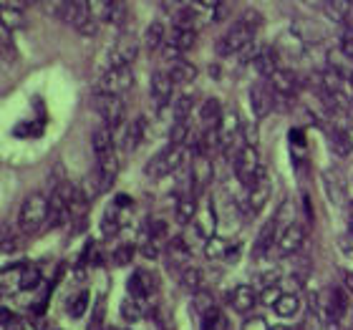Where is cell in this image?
<instances>
[{"label": "cell", "mask_w": 353, "mask_h": 330, "mask_svg": "<svg viewBox=\"0 0 353 330\" xmlns=\"http://www.w3.org/2000/svg\"><path fill=\"white\" fill-rule=\"evenodd\" d=\"M91 147H94L96 154V182L99 187L109 189L114 179L119 174V154H117V141H114V132L103 124L101 129H96L94 136H91Z\"/></svg>", "instance_id": "1"}, {"label": "cell", "mask_w": 353, "mask_h": 330, "mask_svg": "<svg viewBox=\"0 0 353 330\" xmlns=\"http://www.w3.org/2000/svg\"><path fill=\"white\" fill-rule=\"evenodd\" d=\"M48 214H51V199L46 197L43 192H30L18 209V220H15L18 232L26 237L38 235L48 225Z\"/></svg>", "instance_id": "2"}, {"label": "cell", "mask_w": 353, "mask_h": 330, "mask_svg": "<svg viewBox=\"0 0 353 330\" xmlns=\"http://www.w3.org/2000/svg\"><path fill=\"white\" fill-rule=\"evenodd\" d=\"M258 13H245L235 25H230L228 33L217 41V53L220 56H240L248 45L255 41V28H258Z\"/></svg>", "instance_id": "3"}, {"label": "cell", "mask_w": 353, "mask_h": 330, "mask_svg": "<svg viewBox=\"0 0 353 330\" xmlns=\"http://www.w3.org/2000/svg\"><path fill=\"white\" fill-rule=\"evenodd\" d=\"M184 162V144H170V147H164L162 152H157L149 164L144 167V174L149 179H162V176L172 174L176 169L182 167Z\"/></svg>", "instance_id": "4"}, {"label": "cell", "mask_w": 353, "mask_h": 330, "mask_svg": "<svg viewBox=\"0 0 353 330\" xmlns=\"http://www.w3.org/2000/svg\"><path fill=\"white\" fill-rule=\"evenodd\" d=\"M94 106H96V111H99V116L103 118V124L109 126L111 132L124 126L126 106H124V99H121V96L106 94V91H96Z\"/></svg>", "instance_id": "5"}, {"label": "cell", "mask_w": 353, "mask_h": 330, "mask_svg": "<svg viewBox=\"0 0 353 330\" xmlns=\"http://www.w3.org/2000/svg\"><path fill=\"white\" fill-rule=\"evenodd\" d=\"M270 192H272V182H270V174H268V169H260L258 179L248 187V197H245V217L250 220V217H258L260 212L265 209L268 205V199H270Z\"/></svg>", "instance_id": "6"}, {"label": "cell", "mask_w": 353, "mask_h": 330, "mask_svg": "<svg viewBox=\"0 0 353 330\" xmlns=\"http://www.w3.org/2000/svg\"><path fill=\"white\" fill-rule=\"evenodd\" d=\"M232 167H235L237 182L245 184V187H250V184L258 179L260 169H263V164H260L258 147L245 141V147L240 149V152L235 154V159H232Z\"/></svg>", "instance_id": "7"}, {"label": "cell", "mask_w": 353, "mask_h": 330, "mask_svg": "<svg viewBox=\"0 0 353 330\" xmlns=\"http://www.w3.org/2000/svg\"><path fill=\"white\" fill-rule=\"evenodd\" d=\"M86 6L96 21L106 25H121L129 15L126 0H86Z\"/></svg>", "instance_id": "8"}, {"label": "cell", "mask_w": 353, "mask_h": 330, "mask_svg": "<svg viewBox=\"0 0 353 330\" xmlns=\"http://www.w3.org/2000/svg\"><path fill=\"white\" fill-rule=\"evenodd\" d=\"M71 194H74V184H59L56 189L48 194L51 199V214H48V227H61L71 220Z\"/></svg>", "instance_id": "9"}, {"label": "cell", "mask_w": 353, "mask_h": 330, "mask_svg": "<svg viewBox=\"0 0 353 330\" xmlns=\"http://www.w3.org/2000/svg\"><path fill=\"white\" fill-rule=\"evenodd\" d=\"M197 43V28H187V25H174L167 36V43H164V56L172 61H176L182 53L192 51Z\"/></svg>", "instance_id": "10"}, {"label": "cell", "mask_w": 353, "mask_h": 330, "mask_svg": "<svg viewBox=\"0 0 353 330\" xmlns=\"http://www.w3.org/2000/svg\"><path fill=\"white\" fill-rule=\"evenodd\" d=\"M132 86H134V71H132V66L106 68V71L101 74V81H99V91H106V94H117V96H124Z\"/></svg>", "instance_id": "11"}, {"label": "cell", "mask_w": 353, "mask_h": 330, "mask_svg": "<svg viewBox=\"0 0 353 330\" xmlns=\"http://www.w3.org/2000/svg\"><path fill=\"white\" fill-rule=\"evenodd\" d=\"M275 103H278V99H275V91H272L270 81L252 83V88H250V106H252V114H255V118H265V116H268V114L275 109Z\"/></svg>", "instance_id": "12"}, {"label": "cell", "mask_w": 353, "mask_h": 330, "mask_svg": "<svg viewBox=\"0 0 353 330\" xmlns=\"http://www.w3.org/2000/svg\"><path fill=\"white\" fill-rule=\"evenodd\" d=\"M147 136V118L144 116H137L132 118L126 126H121V136H119V149L124 152V154H134L139 144L144 141Z\"/></svg>", "instance_id": "13"}, {"label": "cell", "mask_w": 353, "mask_h": 330, "mask_svg": "<svg viewBox=\"0 0 353 330\" xmlns=\"http://www.w3.org/2000/svg\"><path fill=\"white\" fill-rule=\"evenodd\" d=\"M137 51H139L137 41H134L132 36H121L117 43L109 48V53H106V68L132 66V61L137 59Z\"/></svg>", "instance_id": "14"}, {"label": "cell", "mask_w": 353, "mask_h": 330, "mask_svg": "<svg viewBox=\"0 0 353 330\" xmlns=\"http://www.w3.org/2000/svg\"><path fill=\"white\" fill-rule=\"evenodd\" d=\"M174 79L170 76V71L164 68V71H154L152 74V83H149V91H152V101H154L157 109H164L167 103L172 101V96H174Z\"/></svg>", "instance_id": "15"}, {"label": "cell", "mask_w": 353, "mask_h": 330, "mask_svg": "<svg viewBox=\"0 0 353 330\" xmlns=\"http://www.w3.org/2000/svg\"><path fill=\"white\" fill-rule=\"evenodd\" d=\"M303 243H305V227H303V222H290L285 229H280V237H278V252L283 257L288 255H295L298 249L303 247Z\"/></svg>", "instance_id": "16"}, {"label": "cell", "mask_w": 353, "mask_h": 330, "mask_svg": "<svg viewBox=\"0 0 353 330\" xmlns=\"http://www.w3.org/2000/svg\"><path fill=\"white\" fill-rule=\"evenodd\" d=\"M157 275L149 270H137L129 278V295H134L137 300H149L157 293Z\"/></svg>", "instance_id": "17"}, {"label": "cell", "mask_w": 353, "mask_h": 330, "mask_svg": "<svg viewBox=\"0 0 353 330\" xmlns=\"http://www.w3.org/2000/svg\"><path fill=\"white\" fill-rule=\"evenodd\" d=\"M212 179V162H210V156L205 152H197L194 156V162H192V169H190V182H192V192L197 194L202 192L210 184Z\"/></svg>", "instance_id": "18"}, {"label": "cell", "mask_w": 353, "mask_h": 330, "mask_svg": "<svg viewBox=\"0 0 353 330\" xmlns=\"http://www.w3.org/2000/svg\"><path fill=\"white\" fill-rule=\"evenodd\" d=\"M258 302H260V295L252 285H237L235 290L230 293V305H232V310H235V313H243V316L252 313Z\"/></svg>", "instance_id": "19"}, {"label": "cell", "mask_w": 353, "mask_h": 330, "mask_svg": "<svg viewBox=\"0 0 353 330\" xmlns=\"http://www.w3.org/2000/svg\"><path fill=\"white\" fill-rule=\"evenodd\" d=\"M268 81H270L272 91H275V99H293L295 91H298V79L288 68H278Z\"/></svg>", "instance_id": "20"}, {"label": "cell", "mask_w": 353, "mask_h": 330, "mask_svg": "<svg viewBox=\"0 0 353 330\" xmlns=\"http://www.w3.org/2000/svg\"><path fill=\"white\" fill-rule=\"evenodd\" d=\"M278 237H280V225L275 217H270V220L263 225V229L258 232V240H255V257L268 255V252L278 245Z\"/></svg>", "instance_id": "21"}, {"label": "cell", "mask_w": 353, "mask_h": 330, "mask_svg": "<svg viewBox=\"0 0 353 330\" xmlns=\"http://www.w3.org/2000/svg\"><path fill=\"white\" fill-rule=\"evenodd\" d=\"M331 147L339 156H348L353 152V124H339L331 129Z\"/></svg>", "instance_id": "22"}, {"label": "cell", "mask_w": 353, "mask_h": 330, "mask_svg": "<svg viewBox=\"0 0 353 330\" xmlns=\"http://www.w3.org/2000/svg\"><path fill=\"white\" fill-rule=\"evenodd\" d=\"M190 255H192V247L187 243V237H174V240L167 243V260H170L172 267L184 270L187 262H190Z\"/></svg>", "instance_id": "23"}, {"label": "cell", "mask_w": 353, "mask_h": 330, "mask_svg": "<svg viewBox=\"0 0 353 330\" xmlns=\"http://www.w3.org/2000/svg\"><path fill=\"white\" fill-rule=\"evenodd\" d=\"M222 114H225V109H222V103L217 101V99H207V101H202V106H199V121H202V129H205V132L217 129L222 121Z\"/></svg>", "instance_id": "24"}, {"label": "cell", "mask_w": 353, "mask_h": 330, "mask_svg": "<svg viewBox=\"0 0 353 330\" xmlns=\"http://www.w3.org/2000/svg\"><path fill=\"white\" fill-rule=\"evenodd\" d=\"M167 71H170V76L174 79L176 86H187V83H192L194 79H197V68H194V63H190V61H184V59L172 61V66L167 68Z\"/></svg>", "instance_id": "25"}, {"label": "cell", "mask_w": 353, "mask_h": 330, "mask_svg": "<svg viewBox=\"0 0 353 330\" xmlns=\"http://www.w3.org/2000/svg\"><path fill=\"white\" fill-rule=\"evenodd\" d=\"M167 36H170V33H167V28H164V23L154 21L147 28V33H144V48H147L149 53L162 51L164 43H167Z\"/></svg>", "instance_id": "26"}, {"label": "cell", "mask_w": 353, "mask_h": 330, "mask_svg": "<svg viewBox=\"0 0 353 330\" xmlns=\"http://www.w3.org/2000/svg\"><path fill=\"white\" fill-rule=\"evenodd\" d=\"M323 10H325V15H328L333 23H341V25H343V23L351 21L353 3H351V0H325Z\"/></svg>", "instance_id": "27"}, {"label": "cell", "mask_w": 353, "mask_h": 330, "mask_svg": "<svg viewBox=\"0 0 353 330\" xmlns=\"http://www.w3.org/2000/svg\"><path fill=\"white\" fill-rule=\"evenodd\" d=\"M79 6V0H41V8H43L46 15H51V18H59V21L66 23L71 10Z\"/></svg>", "instance_id": "28"}, {"label": "cell", "mask_w": 353, "mask_h": 330, "mask_svg": "<svg viewBox=\"0 0 353 330\" xmlns=\"http://www.w3.org/2000/svg\"><path fill=\"white\" fill-rule=\"evenodd\" d=\"M23 272H26V265H13L3 270V295H15L18 290H23Z\"/></svg>", "instance_id": "29"}, {"label": "cell", "mask_w": 353, "mask_h": 330, "mask_svg": "<svg viewBox=\"0 0 353 330\" xmlns=\"http://www.w3.org/2000/svg\"><path fill=\"white\" fill-rule=\"evenodd\" d=\"M301 298H298V293H283L280 295V300L272 305L275 308V313H278L280 318H285V320H290V318H295L298 313H301Z\"/></svg>", "instance_id": "30"}, {"label": "cell", "mask_w": 353, "mask_h": 330, "mask_svg": "<svg viewBox=\"0 0 353 330\" xmlns=\"http://www.w3.org/2000/svg\"><path fill=\"white\" fill-rule=\"evenodd\" d=\"M176 220L182 222V225H190V222H194V217H197V199H194V192H190V194H182V197L176 199Z\"/></svg>", "instance_id": "31"}, {"label": "cell", "mask_w": 353, "mask_h": 330, "mask_svg": "<svg viewBox=\"0 0 353 330\" xmlns=\"http://www.w3.org/2000/svg\"><path fill=\"white\" fill-rule=\"evenodd\" d=\"M230 247H232V245H230V240L212 235L210 240H205V257H207V260H228Z\"/></svg>", "instance_id": "32"}, {"label": "cell", "mask_w": 353, "mask_h": 330, "mask_svg": "<svg viewBox=\"0 0 353 330\" xmlns=\"http://www.w3.org/2000/svg\"><path fill=\"white\" fill-rule=\"evenodd\" d=\"M252 66L258 68L265 79H270V76L280 68L278 66V53L272 51V48H265V45H263V51L258 53V59H255V63H252Z\"/></svg>", "instance_id": "33"}, {"label": "cell", "mask_w": 353, "mask_h": 330, "mask_svg": "<svg viewBox=\"0 0 353 330\" xmlns=\"http://www.w3.org/2000/svg\"><path fill=\"white\" fill-rule=\"evenodd\" d=\"M179 282H182L184 290L197 293V290H202V285H205V272L199 270V267H192V265H187L184 270H179Z\"/></svg>", "instance_id": "34"}, {"label": "cell", "mask_w": 353, "mask_h": 330, "mask_svg": "<svg viewBox=\"0 0 353 330\" xmlns=\"http://www.w3.org/2000/svg\"><path fill=\"white\" fill-rule=\"evenodd\" d=\"M141 316H144V308H141V300H137L134 295H129V298H124V302H121V318H124V323H129V325L139 323Z\"/></svg>", "instance_id": "35"}, {"label": "cell", "mask_w": 353, "mask_h": 330, "mask_svg": "<svg viewBox=\"0 0 353 330\" xmlns=\"http://www.w3.org/2000/svg\"><path fill=\"white\" fill-rule=\"evenodd\" d=\"M202 330H228V320H225V316H222V310L217 305L202 316Z\"/></svg>", "instance_id": "36"}, {"label": "cell", "mask_w": 353, "mask_h": 330, "mask_svg": "<svg viewBox=\"0 0 353 330\" xmlns=\"http://www.w3.org/2000/svg\"><path fill=\"white\" fill-rule=\"evenodd\" d=\"M66 310L71 318H83L88 310V290H81V293H76L71 300L66 302Z\"/></svg>", "instance_id": "37"}, {"label": "cell", "mask_w": 353, "mask_h": 330, "mask_svg": "<svg viewBox=\"0 0 353 330\" xmlns=\"http://www.w3.org/2000/svg\"><path fill=\"white\" fill-rule=\"evenodd\" d=\"M190 139V118H174L170 132V144H184Z\"/></svg>", "instance_id": "38"}, {"label": "cell", "mask_w": 353, "mask_h": 330, "mask_svg": "<svg viewBox=\"0 0 353 330\" xmlns=\"http://www.w3.org/2000/svg\"><path fill=\"white\" fill-rule=\"evenodd\" d=\"M192 109H194V96L184 94L174 101V118H190Z\"/></svg>", "instance_id": "39"}, {"label": "cell", "mask_w": 353, "mask_h": 330, "mask_svg": "<svg viewBox=\"0 0 353 330\" xmlns=\"http://www.w3.org/2000/svg\"><path fill=\"white\" fill-rule=\"evenodd\" d=\"M41 280H43L41 270L33 267V265H26V272H23V290H36V287L41 285Z\"/></svg>", "instance_id": "40"}, {"label": "cell", "mask_w": 353, "mask_h": 330, "mask_svg": "<svg viewBox=\"0 0 353 330\" xmlns=\"http://www.w3.org/2000/svg\"><path fill=\"white\" fill-rule=\"evenodd\" d=\"M339 51L343 53V59L348 61L353 66V28H346L341 33V41H339Z\"/></svg>", "instance_id": "41"}, {"label": "cell", "mask_w": 353, "mask_h": 330, "mask_svg": "<svg viewBox=\"0 0 353 330\" xmlns=\"http://www.w3.org/2000/svg\"><path fill=\"white\" fill-rule=\"evenodd\" d=\"M217 302L212 300V295L205 293V290H197V295H194V308H197L199 316H205L207 310H212Z\"/></svg>", "instance_id": "42"}, {"label": "cell", "mask_w": 353, "mask_h": 330, "mask_svg": "<svg viewBox=\"0 0 353 330\" xmlns=\"http://www.w3.org/2000/svg\"><path fill=\"white\" fill-rule=\"evenodd\" d=\"M134 257V245H121L114 249V262L117 265H129Z\"/></svg>", "instance_id": "43"}, {"label": "cell", "mask_w": 353, "mask_h": 330, "mask_svg": "<svg viewBox=\"0 0 353 330\" xmlns=\"http://www.w3.org/2000/svg\"><path fill=\"white\" fill-rule=\"evenodd\" d=\"M280 295H283V290H280L278 285H268V287H263V293H260V300H263L265 305H275V302L280 300Z\"/></svg>", "instance_id": "44"}, {"label": "cell", "mask_w": 353, "mask_h": 330, "mask_svg": "<svg viewBox=\"0 0 353 330\" xmlns=\"http://www.w3.org/2000/svg\"><path fill=\"white\" fill-rule=\"evenodd\" d=\"M243 330H270V325H268V320L263 316H250L243 323Z\"/></svg>", "instance_id": "45"}, {"label": "cell", "mask_w": 353, "mask_h": 330, "mask_svg": "<svg viewBox=\"0 0 353 330\" xmlns=\"http://www.w3.org/2000/svg\"><path fill=\"white\" fill-rule=\"evenodd\" d=\"M15 249V237L8 227H3V255H13Z\"/></svg>", "instance_id": "46"}, {"label": "cell", "mask_w": 353, "mask_h": 330, "mask_svg": "<svg viewBox=\"0 0 353 330\" xmlns=\"http://www.w3.org/2000/svg\"><path fill=\"white\" fill-rule=\"evenodd\" d=\"M101 316H103V302H99L94 310V318H91V325H88V330H101Z\"/></svg>", "instance_id": "47"}, {"label": "cell", "mask_w": 353, "mask_h": 330, "mask_svg": "<svg viewBox=\"0 0 353 330\" xmlns=\"http://www.w3.org/2000/svg\"><path fill=\"white\" fill-rule=\"evenodd\" d=\"M199 8H205V10H214V8H220L222 0H194Z\"/></svg>", "instance_id": "48"}, {"label": "cell", "mask_w": 353, "mask_h": 330, "mask_svg": "<svg viewBox=\"0 0 353 330\" xmlns=\"http://www.w3.org/2000/svg\"><path fill=\"white\" fill-rule=\"evenodd\" d=\"M343 287H346L348 295H351V298H353V272H351V270L343 272Z\"/></svg>", "instance_id": "49"}, {"label": "cell", "mask_w": 353, "mask_h": 330, "mask_svg": "<svg viewBox=\"0 0 353 330\" xmlns=\"http://www.w3.org/2000/svg\"><path fill=\"white\" fill-rule=\"evenodd\" d=\"M270 330H293V328H288V325H275V328H270Z\"/></svg>", "instance_id": "50"}, {"label": "cell", "mask_w": 353, "mask_h": 330, "mask_svg": "<svg viewBox=\"0 0 353 330\" xmlns=\"http://www.w3.org/2000/svg\"><path fill=\"white\" fill-rule=\"evenodd\" d=\"M8 330H23V328H18V325H13V323H10V325H8Z\"/></svg>", "instance_id": "51"}, {"label": "cell", "mask_w": 353, "mask_h": 330, "mask_svg": "<svg viewBox=\"0 0 353 330\" xmlns=\"http://www.w3.org/2000/svg\"><path fill=\"white\" fill-rule=\"evenodd\" d=\"M351 184H353V179H351Z\"/></svg>", "instance_id": "52"}, {"label": "cell", "mask_w": 353, "mask_h": 330, "mask_svg": "<svg viewBox=\"0 0 353 330\" xmlns=\"http://www.w3.org/2000/svg\"><path fill=\"white\" fill-rule=\"evenodd\" d=\"M351 3H353V0H351Z\"/></svg>", "instance_id": "53"}]
</instances>
